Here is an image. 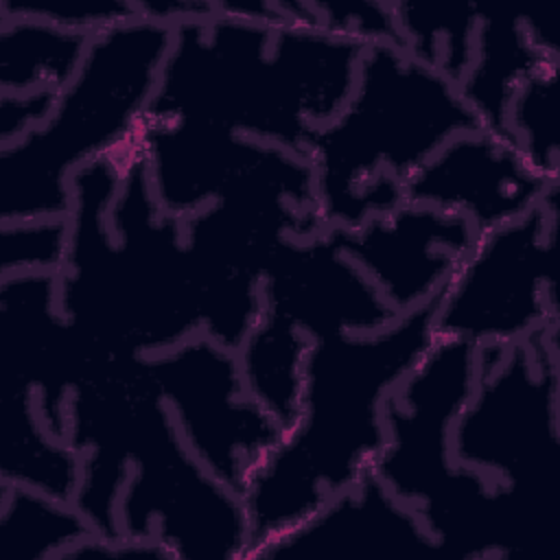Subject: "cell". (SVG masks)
Instances as JSON below:
<instances>
[{
    "instance_id": "7c38bea8",
    "label": "cell",
    "mask_w": 560,
    "mask_h": 560,
    "mask_svg": "<svg viewBox=\"0 0 560 560\" xmlns=\"http://www.w3.org/2000/svg\"><path fill=\"white\" fill-rule=\"evenodd\" d=\"M105 363L63 317L57 273L0 276V372L33 385L39 416L57 440L68 442L72 389Z\"/></svg>"
},
{
    "instance_id": "6da1fadb",
    "label": "cell",
    "mask_w": 560,
    "mask_h": 560,
    "mask_svg": "<svg viewBox=\"0 0 560 560\" xmlns=\"http://www.w3.org/2000/svg\"><path fill=\"white\" fill-rule=\"evenodd\" d=\"M59 308L98 359L153 357L201 332L182 219L151 192L138 129L72 175Z\"/></svg>"
},
{
    "instance_id": "3957f363",
    "label": "cell",
    "mask_w": 560,
    "mask_h": 560,
    "mask_svg": "<svg viewBox=\"0 0 560 560\" xmlns=\"http://www.w3.org/2000/svg\"><path fill=\"white\" fill-rule=\"evenodd\" d=\"M435 304L438 295L381 330L308 343L298 418L241 494L249 523L245 560L374 472L387 442L385 400L433 343Z\"/></svg>"
},
{
    "instance_id": "8992f818",
    "label": "cell",
    "mask_w": 560,
    "mask_h": 560,
    "mask_svg": "<svg viewBox=\"0 0 560 560\" xmlns=\"http://www.w3.org/2000/svg\"><path fill=\"white\" fill-rule=\"evenodd\" d=\"M171 42L173 24L140 15L90 37L48 118L0 147V223L68 219L72 175L129 142Z\"/></svg>"
},
{
    "instance_id": "30bf717a",
    "label": "cell",
    "mask_w": 560,
    "mask_h": 560,
    "mask_svg": "<svg viewBox=\"0 0 560 560\" xmlns=\"http://www.w3.org/2000/svg\"><path fill=\"white\" fill-rule=\"evenodd\" d=\"M260 302L262 315L311 341L374 332L400 317L328 228L280 243L262 273Z\"/></svg>"
},
{
    "instance_id": "8fae6325",
    "label": "cell",
    "mask_w": 560,
    "mask_h": 560,
    "mask_svg": "<svg viewBox=\"0 0 560 560\" xmlns=\"http://www.w3.org/2000/svg\"><path fill=\"white\" fill-rule=\"evenodd\" d=\"M138 140L155 203L186 219L223 192L267 175L308 166L304 155L203 122H160L142 118Z\"/></svg>"
},
{
    "instance_id": "7402d4cb",
    "label": "cell",
    "mask_w": 560,
    "mask_h": 560,
    "mask_svg": "<svg viewBox=\"0 0 560 560\" xmlns=\"http://www.w3.org/2000/svg\"><path fill=\"white\" fill-rule=\"evenodd\" d=\"M560 61H547L534 70L514 92L505 129L527 164L549 184H560V140L556 83Z\"/></svg>"
},
{
    "instance_id": "ffe728a7",
    "label": "cell",
    "mask_w": 560,
    "mask_h": 560,
    "mask_svg": "<svg viewBox=\"0 0 560 560\" xmlns=\"http://www.w3.org/2000/svg\"><path fill=\"white\" fill-rule=\"evenodd\" d=\"M308 343L311 339L302 332L260 313L236 350L247 392L282 433L298 418L302 363Z\"/></svg>"
},
{
    "instance_id": "484cf974",
    "label": "cell",
    "mask_w": 560,
    "mask_h": 560,
    "mask_svg": "<svg viewBox=\"0 0 560 560\" xmlns=\"http://www.w3.org/2000/svg\"><path fill=\"white\" fill-rule=\"evenodd\" d=\"M59 92L39 90L28 94L0 92V147L13 144L39 127L55 107Z\"/></svg>"
},
{
    "instance_id": "2e32d148",
    "label": "cell",
    "mask_w": 560,
    "mask_h": 560,
    "mask_svg": "<svg viewBox=\"0 0 560 560\" xmlns=\"http://www.w3.org/2000/svg\"><path fill=\"white\" fill-rule=\"evenodd\" d=\"M0 481L74 501L81 455L44 424L37 394L26 381L0 372Z\"/></svg>"
},
{
    "instance_id": "d4e9b609",
    "label": "cell",
    "mask_w": 560,
    "mask_h": 560,
    "mask_svg": "<svg viewBox=\"0 0 560 560\" xmlns=\"http://www.w3.org/2000/svg\"><path fill=\"white\" fill-rule=\"evenodd\" d=\"M315 26L363 44L392 42L398 44L392 2H306Z\"/></svg>"
},
{
    "instance_id": "5bb4252c",
    "label": "cell",
    "mask_w": 560,
    "mask_h": 560,
    "mask_svg": "<svg viewBox=\"0 0 560 560\" xmlns=\"http://www.w3.org/2000/svg\"><path fill=\"white\" fill-rule=\"evenodd\" d=\"M560 184L545 182L508 131L470 129L446 140L405 182V201L466 217L475 232L510 223Z\"/></svg>"
},
{
    "instance_id": "5b68a950",
    "label": "cell",
    "mask_w": 560,
    "mask_h": 560,
    "mask_svg": "<svg viewBox=\"0 0 560 560\" xmlns=\"http://www.w3.org/2000/svg\"><path fill=\"white\" fill-rule=\"evenodd\" d=\"M470 129L481 122L453 79L398 44H370L346 105L304 147L324 228L350 230L400 206L407 177Z\"/></svg>"
},
{
    "instance_id": "ba28073f",
    "label": "cell",
    "mask_w": 560,
    "mask_h": 560,
    "mask_svg": "<svg viewBox=\"0 0 560 560\" xmlns=\"http://www.w3.org/2000/svg\"><path fill=\"white\" fill-rule=\"evenodd\" d=\"M558 197L560 188H553L523 217L475 234L438 293L433 337L490 350L560 328L553 276Z\"/></svg>"
},
{
    "instance_id": "9c48e42d",
    "label": "cell",
    "mask_w": 560,
    "mask_h": 560,
    "mask_svg": "<svg viewBox=\"0 0 560 560\" xmlns=\"http://www.w3.org/2000/svg\"><path fill=\"white\" fill-rule=\"evenodd\" d=\"M142 363L190 453L243 494L282 429L247 392L236 350L197 332Z\"/></svg>"
},
{
    "instance_id": "cb8c5ba5",
    "label": "cell",
    "mask_w": 560,
    "mask_h": 560,
    "mask_svg": "<svg viewBox=\"0 0 560 560\" xmlns=\"http://www.w3.org/2000/svg\"><path fill=\"white\" fill-rule=\"evenodd\" d=\"M0 15H24L55 26L96 35L138 18L133 2L122 0H0Z\"/></svg>"
},
{
    "instance_id": "4fadbf2b",
    "label": "cell",
    "mask_w": 560,
    "mask_h": 560,
    "mask_svg": "<svg viewBox=\"0 0 560 560\" xmlns=\"http://www.w3.org/2000/svg\"><path fill=\"white\" fill-rule=\"evenodd\" d=\"M328 232L398 315L440 293L477 234L466 217L411 201Z\"/></svg>"
},
{
    "instance_id": "52a82bcc",
    "label": "cell",
    "mask_w": 560,
    "mask_h": 560,
    "mask_svg": "<svg viewBox=\"0 0 560 560\" xmlns=\"http://www.w3.org/2000/svg\"><path fill=\"white\" fill-rule=\"evenodd\" d=\"M560 328L477 350V378L451 429L453 459L542 508L556 472Z\"/></svg>"
},
{
    "instance_id": "d6986e66",
    "label": "cell",
    "mask_w": 560,
    "mask_h": 560,
    "mask_svg": "<svg viewBox=\"0 0 560 560\" xmlns=\"http://www.w3.org/2000/svg\"><path fill=\"white\" fill-rule=\"evenodd\" d=\"M94 534L74 501L0 481V560H63Z\"/></svg>"
},
{
    "instance_id": "7a4b0ae2",
    "label": "cell",
    "mask_w": 560,
    "mask_h": 560,
    "mask_svg": "<svg viewBox=\"0 0 560 560\" xmlns=\"http://www.w3.org/2000/svg\"><path fill=\"white\" fill-rule=\"evenodd\" d=\"M365 48L308 22L269 24L214 7L173 24L142 118L214 125L304 155L313 129L346 105Z\"/></svg>"
},
{
    "instance_id": "e0dca14e",
    "label": "cell",
    "mask_w": 560,
    "mask_h": 560,
    "mask_svg": "<svg viewBox=\"0 0 560 560\" xmlns=\"http://www.w3.org/2000/svg\"><path fill=\"white\" fill-rule=\"evenodd\" d=\"M547 61H560V57H549L534 46L523 13L479 9L472 59L459 92L481 127L508 131L505 112L514 92Z\"/></svg>"
},
{
    "instance_id": "44dd1931",
    "label": "cell",
    "mask_w": 560,
    "mask_h": 560,
    "mask_svg": "<svg viewBox=\"0 0 560 560\" xmlns=\"http://www.w3.org/2000/svg\"><path fill=\"white\" fill-rule=\"evenodd\" d=\"M392 11L398 46L459 85L472 59L479 7L392 2Z\"/></svg>"
},
{
    "instance_id": "277c9868",
    "label": "cell",
    "mask_w": 560,
    "mask_h": 560,
    "mask_svg": "<svg viewBox=\"0 0 560 560\" xmlns=\"http://www.w3.org/2000/svg\"><path fill=\"white\" fill-rule=\"evenodd\" d=\"M477 378V348L433 337L385 400L374 475L422 518L448 560H501L534 542L540 512L453 459L451 429Z\"/></svg>"
},
{
    "instance_id": "603a6c76",
    "label": "cell",
    "mask_w": 560,
    "mask_h": 560,
    "mask_svg": "<svg viewBox=\"0 0 560 560\" xmlns=\"http://www.w3.org/2000/svg\"><path fill=\"white\" fill-rule=\"evenodd\" d=\"M68 252V219L0 223V276L59 273Z\"/></svg>"
},
{
    "instance_id": "ac0fdd59",
    "label": "cell",
    "mask_w": 560,
    "mask_h": 560,
    "mask_svg": "<svg viewBox=\"0 0 560 560\" xmlns=\"http://www.w3.org/2000/svg\"><path fill=\"white\" fill-rule=\"evenodd\" d=\"M92 35L24 15H0V92H61L79 70Z\"/></svg>"
},
{
    "instance_id": "4316f807",
    "label": "cell",
    "mask_w": 560,
    "mask_h": 560,
    "mask_svg": "<svg viewBox=\"0 0 560 560\" xmlns=\"http://www.w3.org/2000/svg\"><path fill=\"white\" fill-rule=\"evenodd\" d=\"M85 556H98V558H153V560H175V556L168 551V547H164L160 540L149 538H131L125 534L118 536H90L83 542H79L77 547H72L63 560L68 558H85Z\"/></svg>"
},
{
    "instance_id": "9a60e30c",
    "label": "cell",
    "mask_w": 560,
    "mask_h": 560,
    "mask_svg": "<svg viewBox=\"0 0 560 560\" xmlns=\"http://www.w3.org/2000/svg\"><path fill=\"white\" fill-rule=\"evenodd\" d=\"M448 560L422 518L374 472L330 497L256 560Z\"/></svg>"
}]
</instances>
